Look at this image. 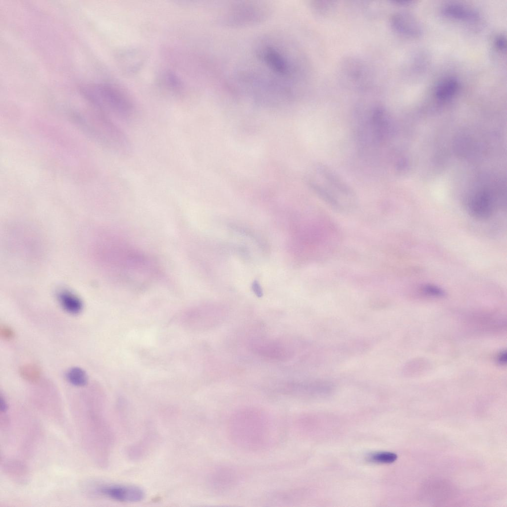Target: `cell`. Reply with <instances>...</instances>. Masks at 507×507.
Segmentation results:
<instances>
[{
  "mask_svg": "<svg viewBox=\"0 0 507 507\" xmlns=\"http://www.w3.org/2000/svg\"><path fill=\"white\" fill-rule=\"evenodd\" d=\"M0 405L1 411L5 412L7 409V406L4 399L1 396H0Z\"/></svg>",
  "mask_w": 507,
  "mask_h": 507,
  "instance_id": "21",
  "label": "cell"
},
{
  "mask_svg": "<svg viewBox=\"0 0 507 507\" xmlns=\"http://www.w3.org/2000/svg\"><path fill=\"white\" fill-rule=\"evenodd\" d=\"M397 458V455L393 453L383 452L372 455L369 459L374 462L380 463H390Z\"/></svg>",
  "mask_w": 507,
  "mask_h": 507,
  "instance_id": "16",
  "label": "cell"
},
{
  "mask_svg": "<svg viewBox=\"0 0 507 507\" xmlns=\"http://www.w3.org/2000/svg\"><path fill=\"white\" fill-rule=\"evenodd\" d=\"M271 6L260 1L234 2L226 6L220 14L221 23L232 27L250 25L266 19Z\"/></svg>",
  "mask_w": 507,
  "mask_h": 507,
  "instance_id": "6",
  "label": "cell"
},
{
  "mask_svg": "<svg viewBox=\"0 0 507 507\" xmlns=\"http://www.w3.org/2000/svg\"><path fill=\"white\" fill-rule=\"evenodd\" d=\"M93 247L101 268L127 285L142 287L159 274L157 263L150 254L114 233L101 234Z\"/></svg>",
  "mask_w": 507,
  "mask_h": 507,
  "instance_id": "1",
  "label": "cell"
},
{
  "mask_svg": "<svg viewBox=\"0 0 507 507\" xmlns=\"http://www.w3.org/2000/svg\"><path fill=\"white\" fill-rule=\"evenodd\" d=\"M315 172L319 176V180L309 178L308 184L322 200L338 210H346L354 205V192L335 172L325 165L318 164Z\"/></svg>",
  "mask_w": 507,
  "mask_h": 507,
  "instance_id": "4",
  "label": "cell"
},
{
  "mask_svg": "<svg viewBox=\"0 0 507 507\" xmlns=\"http://www.w3.org/2000/svg\"><path fill=\"white\" fill-rule=\"evenodd\" d=\"M20 373L21 376L27 381L35 382L39 379L41 371L36 365L27 364L21 367Z\"/></svg>",
  "mask_w": 507,
  "mask_h": 507,
  "instance_id": "15",
  "label": "cell"
},
{
  "mask_svg": "<svg viewBox=\"0 0 507 507\" xmlns=\"http://www.w3.org/2000/svg\"><path fill=\"white\" fill-rule=\"evenodd\" d=\"M442 12L449 18L462 21H475L479 17L478 13L473 9L456 3L445 5L442 9Z\"/></svg>",
  "mask_w": 507,
  "mask_h": 507,
  "instance_id": "10",
  "label": "cell"
},
{
  "mask_svg": "<svg viewBox=\"0 0 507 507\" xmlns=\"http://www.w3.org/2000/svg\"><path fill=\"white\" fill-rule=\"evenodd\" d=\"M60 304L67 312L76 314L82 309V303L75 295L68 292H62L58 296Z\"/></svg>",
  "mask_w": 507,
  "mask_h": 507,
  "instance_id": "13",
  "label": "cell"
},
{
  "mask_svg": "<svg viewBox=\"0 0 507 507\" xmlns=\"http://www.w3.org/2000/svg\"><path fill=\"white\" fill-rule=\"evenodd\" d=\"M85 95L101 109L111 113L123 120L134 113V106L121 91L108 85H90L83 89Z\"/></svg>",
  "mask_w": 507,
  "mask_h": 507,
  "instance_id": "5",
  "label": "cell"
},
{
  "mask_svg": "<svg viewBox=\"0 0 507 507\" xmlns=\"http://www.w3.org/2000/svg\"><path fill=\"white\" fill-rule=\"evenodd\" d=\"M0 334L1 337L7 340L12 339L14 335L12 329L10 327L6 325H3L0 327Z\"/></svg>",
  "mask_w": 507,
  "mask_h": 507,
  "instance_id": "18",
  "label": "cell"
},
{
  "mask_svg": "<svg viewBox=\"0 0 507 507\" xmlns=\"http://www.w3.org/2000/svg\"><path fill=\"white\" fill-rule=\"evenodd\" d=\"M287 39L269 37L261 40L254 50V57L265 77V87L291 97L302 76L298 54Z\"/></svg>",
  "mask_w": 507,
  "mask_h": 507,
  "instance_id": "2",
  "label": "cell"
},
{
  "mask_svg": "<svg viewBox=\"0 0 507 507\" xmlns=\"http://www.w3.org/2000/svg\"><path fill=\"white\" fill-rule=\"evenodd\" d=\"M392 2L394 3L397 4L401 5H408V4H410V3L413 2V1H411V0H395L392 1Z\"/></svg>",
  "mask_w": 507,
  "mask_h": 507,
  "instance_id": "22",
  "label": "cell"
},
{
  "mask_svg": "<svg viewBox=\"0 0 507 507\" xmlns=\"http://www.w3.org/2000/svg\"><path fill=\"white\" fill-rule=\"evenodd\" d=\"M459 87V82L457 79L454 77H448L441 81L437 85L435 88V94L440 100H448L453 97L457 92Z\"/></svg>",
  "mask_w": 507,
  "mask_h": 507,
  "instance_id": "12",
  "label": "cell"
},
{
  "mask_svg": "<svg viewBox=\"0 0 507 507\" xmlns=\"http://www.w3.org/2000/svg\"><path fill=\"white\" fill-rule=\"evenodd\" d=\"M345 63V66L343 67L344 68H343L345 75L354 84L356 83L360 86V83L364 82L366 75V70L363 63L360 61L355 59H349Z\"/></svg>",
  "mask_w": 507,
  "mask_h": 507,
  "instance_id": "11",
  "label": "cell"
},
{
  "mask_svg": "<svg viewBox=\"0 0 507 507\" xmlns=\"http://www.w3.org/2000/svg\"><path fill=\"white\" fill-rule=\"evenodd\" d=\"M100 492L104 496L121 502L136 503L143 500L145 496L141 488L128 485H112L102 487Z\"/></svg>",
  "mask_w": 507,
  "mask_h": 507,
  "instance_id": "7",
  "label": "cell"
},
{
  "mask_svg": "<svg viewBox=\"0 0 507 507\" xmlns=\"http://www.w3.org/2000/svg\"><path fill=\"white\" fill-rule=\"evenodd\" d=\"M392 27L397 32L408 37H416L421 35L420 24L411 15L404 12H397L391 17Z\"/></svg>",
  "mask_w": 507,
  "mask_h": 507,
  "instance_id": "8",
  "label": "cell"
},
{
  "mask_svg": "<svg viewBox=\"0 0 507 507\" xmlns=\"http://www.w3.org/2000/svg\"><path fill=\"white\" fill-rule=\"evenodd\" d=\"M66 377L69 383L77 387L85 386L88 381L86 372L78 367H74L69 369L66 374Z\"/></svg>",
  "mask_w": 507,
  "mask_h": 507,
  "instance_id": "14",
  "label": "cell"
},
{
  "mask_svg": "<svg viewBox=\"0 0 507 507\" xmlns=\"http://www.w3.org/2000/svg\"><path fill=\"white\" fill-rule=\"evenodd\" d=\"M507 355L506 352L501 353L498 356V361L499 363L504 364L506 363Z\"/></svg>",
  "mask_w": 507,
  "mask_h": 507,
  "instance_id": "20",
  "label": "cell"
},
{
  "mask_svg": "<svg viewBox=\"0 0 507 507\" xmlns=\"http://www.w3.org/2000/svg\"><path fill=\"white\" fill-rule=\"evenodd\" d=\"M495 44L496 48L501 51H506L507 48V41L506 37L503 35L498 36L495 41Z\"/></svg>",
  "mask_w": 507,
  "mask_h": 507,
  "instance_id": "19",
  "label": "cell"
},
{
  "mask_svg": "<svg viewBox=\"0 0 507 507\" xmlns=\"http://www.w3.org/2000/svg\"><path fill=\"white\" fill-rule=\"evenodd\" d=\"M230 441L248 451L269 448L279 436L277 423L269 414L256 408L242 409L233 413L227 424Z\"/></svg>",
  "mask_w": 507,
  "mask_h": 507,
  "instance_id": "3",
  "label": "cell"
},
{
  "mask_svg": "<svg viewBox=\"0 0 507 507\" xmlns=\"http://www.w3.org/2000/svg\"><path fill=\"white\" fill-rule=\"evenodd\" d=\"M236 474L228 467H220L215 469L210 477L211 487L217 491H224L232 487L236 483Z\"/></svg>",
  "mask_w": 507,
  "mask_h": 507,
  "instance_id": "9",
  "label": "cell"
},
{
  "mask_svg": "<svg viewBox=\"0 0 507 507\" xmlns=\"http://www.w3.org/2000/svg\"><path fill=\"white\" fill-rule=\"evenodd\" d=\"M423 293L427 295L440 297L444 296L445 293L444 291L437 286L432 284H426L422 287L421 289Z\"/></svg>",
  "mask_w": 507,
  "mask_h": 507,
  "instance_id": "17",
  "label": "cell"
}]
</instances>
